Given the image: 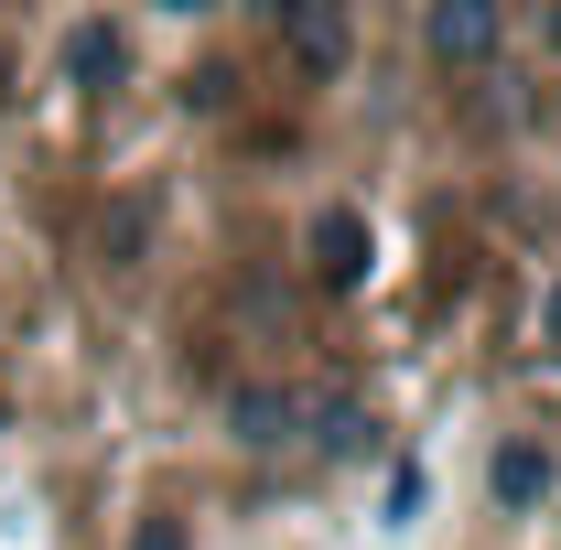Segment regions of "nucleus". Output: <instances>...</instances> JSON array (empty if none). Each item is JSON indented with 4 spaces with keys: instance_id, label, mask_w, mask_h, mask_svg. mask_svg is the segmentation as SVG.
<instances>
[{
    "instance_id": "7ed1b4c3",
    "label": "nucleus",
    "mask_w": 561,
    "mask_h": 550,
    "mask_svg": "<svg viewBox=\"0 0 561 550\" xmlns=\"http://www.w3.org/2000/svg\"><path fill=\"white\" fill-rule=\"evenodd\" d=\"M540 496H551V454L540 443H507L496 454V507H540Z\"/></svg>"
},
{
    "instance_id": "9d476101",
    "label": "nucleus",
    "mask_w": 561,
    "mask_h": 550,
    "mask_svg": "<svg viewBox=\"0 0 561 550\" xmlns=\"http://www.w3.org/2000/svg\"><path fill=\"white\" fill-rule=\"evenodd\" d=\"M260 11H271V22H291V11H302V0H260Z\"/></svg>"
},
{
    "instance_id": "f257e3e1",
    "label": "nucleus",
    "mask_w": 561,
    "mask_h": 550,
    "mask_svg": "<svg viewBox=\"0 0 561 550\" xmlns=\"http://www.w3.org/2000/svg\"><path fill=\"white\" fill-rule=\"evenodd\" d=\"M432 55L443 66H486L496 55V0H432Z\"/></svg>"
},
{
    "instance_id": "0eeeda50",
    "label": "nucleus",
    "mask_w": 561,
    "mask_h": 550,
    "mask_svg": "<svg viewBox=\"0 0 561 550\" xmlns=\"http://www.w3.org/2000/svg\"><path fill=\"white\" fill-rule=\"evenodd\" d=\"M356 443H367V411H346V400H335V411H324V454H356Z\"/></svg>"
},
{
    "instance_id": "423d86ee",
    "label": "nucleus",
    "mask_w": 561,
    "mask_h": 550,
    "mask_svg": "<svg viewBox=\"0 0 561 550\" xmlns=\"http://www.w3.org/2000/svg\"><path fill=\"white\" fill-rule=\"evenodd\" d=\"M291 400H260V389H249V400H238V432H249V443H280V432H291Z\"/></svg>"
},
{
    "instance_id": "9b49d317",
    "label": "nucleus",
    "mask_w": 561,
    "mask_h": 550,
    "mask_svg": "<svg viewBox=\"0 0 561 550\" xmlns=\"http://www.w3.org/2000/svg\"><path fill=\"white\" fill-rule=\"evenodd\" d=\"M162 11H216V0H162Z\"/></svg>"
},
{
    "instance_id": "f03ea898",
    "label": "nucleus",
    "mask_w": 561,
    "mask_h": 550,
    "mask_svg": "<svg viewBox=\"0 0 561 550\" xmlns=\"http://www.w3.org/2000/svg\"><path fill=\"white\" fill-rule=\"evenodd\" d=\"M313 271L335 280V291L367 280V216H356V206H324V216H313Z\"/></svg>"
},
{
    "instance_id": "f8f14e48",
    "label": "nucleus",
    "mask_w": 561,
    "mask_h": 550,
    "mask_svg": "<svg viewBox=\"0 0 561 550\" xmlns=\"http://www.w3.org/2000/svg\"><path fill=\"white\" fill-rule=\"evenodd\" d=\"M551 44H561V11H551Z\"/></svg>"
},
{
    "instance_id": "1a4fd4ad",
    "label": "nucleus",
    "mask_w": 561,
    "mask_h": 550,
    "mask_svg": "<svg viewBox=\"0 0 561 550\" xmlns=\"http://www.w3.org/2000/svg\"><path fill=\"white\" fill-rule=\"evenodd\" d=\"M130 550H184V540H173V529H140V540Z\"/></svg>"
},
{
    "instance_id": "6e6552de",
    "label": "nucleus",
    "mask_w": 561,
    "mask_h": 550,
    "mask_svg": "<svg viewBox=\"0 0 561 550\" xmlns=\"http://www.w3.org/2000/svg\"><path fill=\"white\" fill-rule=\"evenodd\" d=\"M540 335H551V356H561V280L540 291Z\"/></svg>"
},
{
    "instance_id": "20e7f679",
    "label": "nucleus",
    "mask_w": 561,
    "mask_h": 550,
    "mask_svg": "<svg viewBox=\"0 0 561 550\" xmlns=\"http://www.w3.org/2000/svg\"><path fill=\"white\" fill-rule=\"evenodd\" d=\"M291 22H302V66H313V76H335V66H346V22H335V11H313V0H302Z\"/></svg>"
},
{
    "instance_id": "39448f33",
    "label": "nucleus",
    "mask_w": 561,
    "mask_h": 550,
    "mask_svg": "<svg viewBox=\"0 0 561 550\" xmlns=\"http://www.w3.org/2000/svg\"><path fill=\"white\" fill-rule=\"evenodd\" d=\"M66 76H76V87H108V76H119V33H98V22H87V33L66 44Z\"/></svg>"
}]
</instances>
